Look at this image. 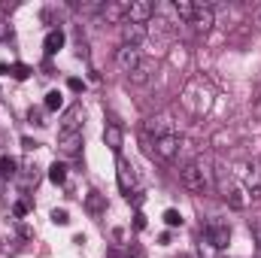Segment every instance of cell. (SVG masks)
Instances as JSON below:
<instances>
[{
    "mask_svg": "<svg viewBox=\"0 0 261 258\" xmlns=\"http://www.w3.org/2000/svg\"><path fill=\"white\" fill-rule=\"evenodd\" d=\"M179 183L189 189V192H213V183H216V164L210 155H197L195 161L182 164L179 167Z\"/></svg>",
    "mask_w": 261,
    "mask_h": 258,
    "instance_id": "cell-1",
    "label": "cell"
},
{
    "mask_svg": "<svg viewBox=\"0 0 261 258\" xmlns=\"http://www.w3.org/2000/svg\"><path fill=\"white\" fill-rule=\"evenodd\" d=\"M200 240L210 243L216 252H222V249L231 243V225H228L225 219H210V222L203 225V231H200Z\"/></svg>",
    "mask_w": 261,
    "mask_h": 258,
    "instance_id": "cell-2",
    "label": "cell"
},
{
    "mask_svg": "<svg viewBox=\"0 0 261 258\" xmlns=\"http://www.w3.org/2000/svg\"><path fill=\"white\" fill-rule=\"evenodd\" d=\"M149 146V155H155L158 161H173L179 155V134H167V137H155V140H146Z\"/></svg>",
    "mask_w": 261,
    "mask_h": 258,
    "instance_id": "cell-3",
    "label": "cell"
},
{
    "mask_svg": "<svg viewBox=\"0 0 261 258\" xmlns=\"http://www.w3.org/2000/svg\"><path fill=\"white\" fill-rule=\"evenodd\" d=\"M243 192L249 200H261V158H252L243 170Z\"/></svg>",
    "mask_w": 261,
    "mask_h": 258,
    "instance_id": "cell-4",
    "label": "cell"
},
{
    "mask_svg": "<svg viewBox=\"0 0 261 258\" xmlns=\"http://www.w3.org/2000/svg\"><path fill=\"white\" fill-rule=\"evenodd\" d=\"M167 134H179L176 122H173L167 113H158V116L146 119V140H155V137H167Z\"/></svg>",
    "mask_w": 261,
    "mask_h": 258,
    "instance_id": "cell-5",
    "label": "cell"
},
{
    "mask_svg": "<svg viewBox=\"0 0 261 258\" xmlns=\"http://www.w3.org/2000/svg\"><path fill=\"white\" fill-rule=\"evenodd\" d=\"M140 64H143V49H140V46H119V49H116V67H119L122 73L130 76Z\"/></svg>",
    "mask_w": 261,
    "mask_h": 258,
    "instance_id": "cell-6",
    "label": "cell"
},
{
    "mask_svg": "<svg viewBox=\"0 0 261 258\" xmlns=\"http://www.w3.org/2000/svg\"><path fill=\"white\" fill-rule=\"evenodd\" d=\"M116 176H119V189L125 194L137 192V170L125 155H116Z\"/></svg>",
    "mask_w": 261,
    "mask_h": 258,
    "instance_id": "cell-7",
    "label": "cell"
},
{
    "mask_svg": "<svg viewBox=\"0 0 261 258\" xmlns=\"http://www.w3.org/2000/svg\"><path fill=\"white\" fill-rule=\"evenodd\" d=\"M189 24L195 28L197 34H210V31H213V24H216V12H213V6H210V3H197L195 15H192V21H189Z\"/></svg>",
    "mask_w": 261,
    "mask_h": 258,
    "instance_id": "cell-8",
    "label": "cell"
},
{
    "mask_svg": "<svg viewBox=\"0 0 261 258\" xmlns=\"http://www.w3.org/2000/svg\"><path fill=\"white\" fill-rule=\"evenodd\" d=\"M58 152L76 158L82 152V131H58Z\"/></svg>",
    "mask_w": 261,
    "mask_h": 258,
    "instance_id": "cell-9",
    "label": "cell"
},
{
    "mask_svg": "<svg viewBox=\"0 0 261 258\" xmlns=\"http://www.w3.org/2000/svg\"><path fill=\"white\" fill-rule=\"evenodd\" d=\"M155 18V3H149V0H134L128 3V21L134 24H149Z\"/></svg>",
    "mask_w": 261,
    "mask_h": 258,
    "instance_id": "cell-10",
    "label": "cell"
},
{
    "mask_svg": "<svg viewBox=\"0 0 261 258\" xmlns=\"http://www.w3.org/2000/svg\"><path fill=\"white\" fill-rule=\"evenodd\" d=\"M149 37V28L146 24H134V21H125L122 24V46H143Z\"/></svg>",
    "mask_w": 261,
    "mask_h": 258,
    "instance_id": "cell-11",
    "label": "cell"
},
{
    "mask_svg": "<svg viewBox=\"0 0 261 258\" xmlns=\"http://www.w3.org/2000/svg\"><path fill=\"white\" fill-rule=\"evenodd\" d=\"M103 21H110V24H125L128 21V3H103V9L97 12Z\"/></svg>",
    "mask_w": 261,
    "mask_h": 258,
    "instance_id": "cell-12",
    "label": "cell"
},
{
    "mask_svg": "<svg viewBox=\"0 0 261 258\" xmlns=\"http://www.w3.org/2000/svg\"><path fill=\"white\" fill-rule=\"evenodd\" d=\"M103 143L116 152V155H122V146H125V131L119 122H107L103 125Z\"/></svg>",
    "mask_w": 261,
    "mask_h": 258,
    "instance_id": "cell-13",
    "label": "cell"
},
{
    "mask_svg": "<svg viewBox=\"0 0 261 258\" xmlns=\"http://www.w3.org/2000/svg\"><path fill=\"white\" fill-rule=\"evenodd\" d=\"M64 40H67L64 31H61V28H52V31L46 34V40H43V52H46L49 58H52V55H58V52L64 49Z\"/></svg>",
    "mask_w": 261,
    "mask_h": 258,
    "instance_id": "cell-14",
    "label": "cell"
},
{
    "mask_svg": "<svg viewBox=\"0 0 261 258\" xmlns=\"http://www.w3.org/2000/svg\"><path fill=\"white\" fill-rule=\"evenodd\" d=\"M82 119H85L82 104H73L64 113V119H61V131H82Z\"/></svg>",
    "mask_w": 261,
    "mask_h": 258,
    "instance_id": "cell-15",
    "label": "cell"
},
{
    "mask_svg": "<svg viewBox=\"0 0 261 258\" xmlns=\"http://www.w3.org/2000/svg\"><path fill=\"white\" fill-rule=\"evenodd\" d=\"M85 210L91 213V216H103V210H107V197L100 192H88L85 194Z\"/></svg>",
    "mask_w": 261,
    "mask_h": 258,
    "instance_id": "cell-16",
    "label": "cell"
},
{
    "mask_svg": "<svg viewBox=\"0 0 261 258\" xmlns=\"http://www.w3.org/2000/svg\"><path fill=\"white\" fill-rule=\"evenodd\" d=\"M0 176L3 179H15L18 176V161L12 155H0Z\"/></svg>",
    "mask_w": 261,
    "mask_h": 258,
    "instance_id": "cell-17",
    "label": "cell"
},
{
    "mask_svg": "<svg viewBox=\"0 0 261 258\" xmlns=\"http://www.w3.org/2000/svg\"><path fill=\"white\" fill-rule=\"evenodd\" d=\"M195 6H197V3H192V0H176V3H173V12H176V18H179V21H192Z\"/></svg>",
    "mask_w": 261,
    "mask_h": 258,
    "instance_id": "cell-18",
    "label": "cell"
},
{
    "mask_svg": "<svg viewBox=\"0 0 261 258\" xmlns=\"http://www.w3.org/2000/svg\"><path fill=\"white\" fill-rule=\"evenodd\" d=\"M49 183H55V186H64L67 183V164L64 161H55L49 167Z\"/></svg>",
    "mask_w": 261,
    "mask_h": 258,
    "instance_id": "cell-19",
    "label": "cell"
},
{
    "mask_svg": "<svg viewBox=\"0 0 261 258\" xmlns=\"http://www.w3.org/2000/svg\"><path fill=\"white\" fill-rule=\"evenodd\" d=\"M225 200H228V207H231V210H243L249 197H246V192H243V186H237V189H234V192L228 194Z\"/></svg>",
    "mask_w": 261,
    "mask_h": 258,
    "instance_id": "cell-20",
    "label": "cell"
},
{
    "mask_svg": "<svg viewBox=\"0 0 261 258\" xmlns=\"http://www.w3.org/2000/svg\"><path fill=\"white\" fill-rule=\"evenodd\" d=\"M149 76H152V64H146V61H143V64L128 76V79L134 82V85H143V82H149Z\"/></svg>",
    "mask_w": 261,
    "mask_h": 258,
    "instance_id": "cell-21",
    "label": "cell"
},
{
    "mask_svg": "<svg viewBox=\"0 0 261 258\" xmlns=\"http://www.w3.org/2000/svg\"><path fill=\"white\" fill-rule=\"evenodd\" d=\"M43 107H46V110H52V113H55V110H61V107H64V94H61V91H49V94H46V100H43Z\"/></svg>",
    "mask_w": 261,
    "mask_h": 258,
    "instance_id": "cell-22",
    "label": "cell"
},
{
    "mask_svg": "<svg viewBox=\"0 0 261 258\" xmlns=\"http://www.w3.org/2000/svg\"><path fill=\"white\" fill-rule=\"evenodd\" d=\"M37 179H40V173H37V167H24V173H21V189L28 192L31 186H37Z\"/></svg>",
    "mask_w": 261,
    "mask_h": 258,
    "instance_id": "cell-23",
    "label": "cell"
},
{
    "mask_svg": "<svg viewBox=\"0 0 261 258\" xmlns=\"http://www.w3.org/2000/svg\"><path fill=\"white\" fill-rule=\"evenodd\" d=\"M164 225L167 228H179L182 225V213L179 210H164Z\"/></svg>",
    "mask_w": 261,
    "mask_h": 258,
    "instance_id": "cell-24",
    "label": "cell"
},
{
    "mask_svg": "<svg viewBox=\"0 0 261 258\" xmlns=\"http://www.w3.org/2000/svg\"><path fill=\"white\" fill-rule=\"evenodd\" d=\"M31 73H34V70L28 64H12V73H9V76L18 79V82H24V79H31Z\"/></svg>",
    "mask_w": 261,
    "mask_h": 258,
    "instance_id": "cell-25",
    "label": "cell"
},
{
    "mask_svg": "<svg viewBox=\"0 0 261 258\" xmlns=\"http://www.w3.org/2000/svg\"><path fill=\"white\" fill-rule=\"evenodd\" d=\"M52 222L55 225H70V213L67 210H52Z\"/></svg>",
    "mask_w": 261,
    "mask_h": 258,
    "instance_id": "cell-26",
    "label": "cell"
},
{
    "mask_svg": "<svg viewBox=\"0 0 261 258\" xmlns=\"http://www.w3.org/2000/svg\"><path fill=\"white\" fill-rule=\"evenodd\" d=\"M12 213H15V216H18V219H24V216H28V213H31V203H28V200H18V203H15V207H12Z\"/></svg>",
    "mask_w": 261,
    "mask_h": 258,
    "instance_id": "cell-27",
    "label": "cell"
},
{
    "mask_svg": "<svg viewBox=\"0 0 261 258\" xmlns=\"http://www.w3.org/2000/svg\"><path fill=\"white\" fill-rule=\"evenodd\" d=\"M28 119H31V125H37V128H40V125H46V122H43V110H34V107H31Z\"/></svg>",
    "mask_w": 261,
    "mask_h": 258,
    "instance_id": "cell-28",
    "label": "cell"
},
{
    "mask_svg": "<svg viewBox=\"0 0 261 258\" xmlns=\"http://www.w3.org/2000/svg\"><path fill=\"white\" fill-rule=\"evenodd\" d=\"M67 88H70V91H73V94H79V91H82V88H85V85H82V79H76V76H73V79H70V82H67Z\"/></svg>",
    "mask_w": 261,
    "mask_h": 258,
    "instance_id": "cell-29",
    "label": "cell"
},
{
    "mask_svg": "<svg viewBox=\"0 0 261 258\" xmlns=\"http://www.w3.org/2000/svg\"><path fill=\"white\" fill-rule=\"evenodd\" d=\"M134 228H137V231H143V228H146V216H143L140 210H137V216H134Z\"/></svg>",
    "mask_w": 261,
    "mask_h": 258,
    "instance_id": "cell-30",
    "label": "cell"
},
{
    "mask_svg": "<svg viewBox=\"0 0 261 258\" xmlns=\"http://www.w3.org/2000/svg\"><path fill=\"white\" fill-rule=\"evenodd\" d=\"M128 200L134 203V207H140V203H143V194H140V192H130V194H128Z\"/></svg>",
    "mask_w": 261,
    "mask_h": 258,
    "instance_id": "cell-31",
    "label": "cell"
},
{
    "mask_svg": "<svg viewBox=\"0 0 261 258\" xmlns=\"http://www.w3.org/2000/svg\"><path fill=\"white\" fill-rule=\"evenodd\" d=\"M21 146H24V149H28V152H31V149H37V143H34V140H31V137H24V140H21Z\"/></svg>",
    "mask_w": 261,
    "mask_h": 258,
    "instance_id": "cell-32",
    "label": "cell"
},
{
    "mask_svg": "<svg viewBox=\"0 0 261 258\" xmlns=\"http://www.w3.org/2000/svg\"><path fill=\"white\" fill-rule=\"evenodd\" d=\"M12 73V67L6 64V61H0V76H9Z\"/></svg>",
    "mask_w": 261,
    "mask_h": 258,
    "instance_id": "cell-33",
    "label": "cell"
},
{
    "mask_svg": "<svg viewBox=\"0 0 261 258\" xmlns=\"http://www.w3.org/2000/svg\"><path fill=\"white\" fill-rule=\"evenodd\" d=\"M6 31H9V28H6V21H0V37H6Z\"/></svg>",
    "mask_w": 261,
    "mask_h": 258,
    "instance_id": "cell-34",
    "label": "cell"
},
{
    "mask_svg": "<svg viewBox=\"0 0 261 258\" xmlns=\"http://www.w3.org/2000/svg\"><path fill=\"white\" fill-rule=\"evenodd\" d=\"M258 24H261V6H258Z\"/></svg>",
    "mask_w": 261,
    "mask_h": 258,
    "instance_id": "cell-35",
    "label": "cell"
},
{
    "mask_svg": "<svg viewBox=\"0 0 261 258\" xmlns=\"http://www.w3.org/2000/svg\"><path fill=\"white\" fill-rule=\"evenodd\" d=\"M258 252H261V246H258Z\"/></svg>",
    "mask_w": 261,
    "mask_h": 258,
    "instance_id": "cell-36",
    "label": "cell"
}]
</instances>
